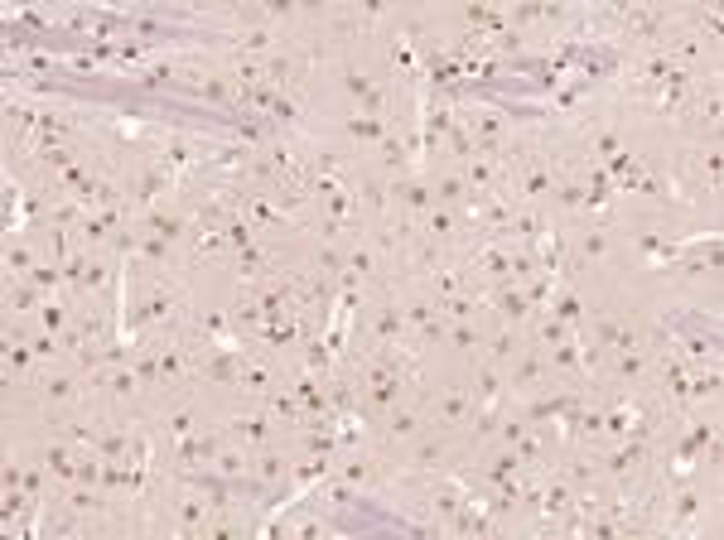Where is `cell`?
Wrapping results in <instances>:
<instances>
[{
	"label": "cell",
	"mask_w": 724,
	"mask_h": 540,
	"mask_svg": "<svg viewBox=\"0 0 724 540\" xmlns=\"http://www.w3.org/2000/svg\"><path fill=\"white\" fill-rule=\"evenodd\" d=\"M87 222V208L68 193V198H54V208H49V227H58V232H78Z\"/></svg>",
	"instance_id": "obj_25"
},
{
	"label": "cell",
	"mask_w": 724,
	"mask_h": 540,
	"mask_svg": "<svg viewBox=\"0 0 724 540\" xmlns=\"http://www.w3.org/2000/svg\"><path fill=\"white\" fill-rule=\"evenodd\" d=\"M34 362H39V357H34V348H29V343H20V338H5V381H10V386H15V377H29V372H34Z\"/></svg>",
	"instance_id": "obj_24"
},
{
	"label": "cell",
	"mask_w": 724,
	"mask_h": 540,
	"mask_svg": "<svg viewBox=\"0 0 724 540\" xmlns=\"http://www.w3.org/2000/svg\"><path fill=\"white\" fill-rule=\"evenodd\" d=\"M44 299L49 295H44L34 280H5V314H10V319H20V314H39Z\"/></svg>",
	"instance_id": "obj_16"
},
{
	"label": "cell",
	"mask_w": 724,
	"mask_h": 540,
	"mask_svg": "<svg viewBox=\"0 0 724 540\" xmlns=\"http://www.w3.org/2000/svg\"><path fill=\"white\" fill-rule=\"evenodd\" d=\"M223 434L232 444H247V449H261L266 439H271V410L261 405V410H247V415H232L223 425Z\"/></svg>",
	"instance_id": "obj_11"
},
{
	"label": "cell",
	"mask_w": 724,
	"mask_h": 540,
	"mask_svg": "<svg viewBox=\"0 0 724 540\" xmlns=\"http://www.w3.org/2000/svg\"><path fill=\"white\" fill-rule=\"evenodd\" d=\"M25 280H34V285H39L44 295H63V266H58V261H49V256H44L39 266L29 270Z\"/></svg>",
	"instance_id": "obj_28"
},
{
	"label": "cell",
	"mask_w": 724,
	"mask_h": 540,
	"mask_svg": "<svg viewBox=\"0 0 724 540\" xmlns=\"http://www.w3.org/2000/svg\"><path fill=\"white\" fill-rule=\"evenodd\" d=\"M469 396H474V410H483V405H493L507 396V377H502V367H493L488 357L474 367V381H469Z\"/></svg>",
	"instance_id": "obj_15"
},
{
	"label": "cell",
	"mask_w": 724,
	"mask_h": 540,
	"mask_svg": "<svg viewBox=\"0 0 724 540\" xmlns=\"http://www.w3.org/2000/svg\"><path fill=\"white\" fill-rule=\"evenodd\" d=\"M223 251H232L223 227H203V222H198L194 232H189V261H208V256H223Z\"/></svg>",
	"instance_id": "obj_20"
},
{
	"label": "cell",
	"mask_w": 724,
	"mask_h": 540,
	"mask_svg": "<svg viewBox=\"0 0 724 540\" xmlns=\"http://www.w3.org/2000/svg\"><path fill=\"white\" fill-rule=\"evenodd\" d=\"M34 266H39V251H34V246L20 242V237L5 242V280H25Z\"/></svg>",
	"instance_id": "obj_22"
},
{
	"label": "cell",
	"mask_w": 724,
	"mask_h": 540,
	"mask_svg": "<svg viewBox=\"0 0 724 540\" xmlns=\"http://www.w3.org/2000/svg\"><path fill=\"white\" fill-rule=\"evenodd\" d=\"M652 367H657V357L642 348H623V352H609V362H604V372H609L613 386H642V381L652 377Z\"/></svg>",
	"instance_id": "obj_6"
},
{
	"label": "cell",
	"mask_w": 724,
	"mask_h": 540,
	"mask_svg": "<svg viewBox=\"0 0 724 540\" xmlns=\"http://www.w3.org/2000/svg\"><path fill=\"white\" fill-rule=\"evenodd\" d=\"M0 483H5V487H25V463L5 459V468H0Z\"/></svg>",
	"instance_id": "obj_31"
},
{
	"label": "cell",
	"mask_w": 724,
	"mask_h": 540,
	"mask_svg": "<svg viewBox=\"0 0 724 540\" xmlns=\"http://www.w3.org/2000/svg\"><path fill=\"white\" fill-rule=\"evenodd\" d=\"M430 193H435V203H445V208H464L469 184H464V174H459V169H445L440 179H430Z\"/></svg>",
	"instance_id": "obj_21"
},
{
	"label": "cell",
	"mask_w": 724,
	"mask_h": 540,
	"mask_svg": "<svg viewBox=\"0 0 724 540\" xmlns=\"http://www.w3.org/2000/svg\"><path fill=\"white\" fill-rule=\"evenodd\" d=\"M401 338H411L406 309H401V295H387L382 309H377V319H372V328H367V343H372V348H387V343H401Z\"/></svg>",
	"instance_id": "obj_7"
},
{
	"label": "cell",
	"mask_w": 724,
	"mask_h": 540,
	"mask_svg": "<svg viewBox=\"0 0 724 540\" xmlns=\"http://www.w3.org/2000/svg\"><path fill=\"white\" fill-rule=\"evenodd\" d=\"M387 184H391V213H396V217H411V222H420V217L435 208L430 179H420V174H406V179H387Z\"/></svg>",
	"instance_id": "obj_3"
},
{
	"label": "cell",
	"mask_w": 724,
	"mask_h": 540,
	"mask_svg": "<svg viewBox=\"0 0 724 540\" xmlns=\"http://www.w3.org/2000/svg\"><path fill=\"white\" fill-rule=\"evenodd\" d=\"M546 309L556 314L560 324H570V328H575V333L585 328V299L575 295L570 285H556V295H551V304H546Z\"/></svg>",
	"instance_id": "obj_19"
},
{
	"label": "cell",
	"mask_w": 724,
	"mask_h": 540,
	"mask_svg": "<svg viewBox=\"0 0 724 540\" xmlns=\"http://www.w3.org/2000/svg\"><path fill=\"white\" fill-rule=\"evenodd\" d=\"M261 405L271 410V420H280V425H295V430H300V425L309 420V410L300 405V396H295L290 386H276V391H271V396H266Z\"/></svg>",
	"instance_id": "obj_18"
},
{
	"label": "cell",
	"mask_w": 724,
	"mask_h": 540,
	"mask_svg": "<svg viewBox=\"0 0 724 540\" xmlns=\"http://www.w3.org/2000/svg\"><path fill=\"white\" fill-rule=\"evenodd\" d=\"M454 439H449V430L440 425V434H416L411 439V454L401 459V468L411 473V478H430V473H449L454 468Z\"/></svg>",
	"instance_id": "obj_2"
},
{
	"label": "cell",
	"mask_w": 724,
	"mask_h": 540,
	"mask_svg": "<svg viewBox=\"0 0 724 540\" xmlns=\"http://www.w3.org/2000/svg\"><path fill=\"white\" fill-rule=\"evenodd\" d=\"M425 420H430V405L401 401L391 415H382V444L396 449V444H411L416 434H425Z\"/></svg>",
	"instance_id": "obj_4"
},
{
	"label": "cell",
	"mask_w": 724,
	"mask_h": 540,
	"mask_svg": "<svg viewBox=\"0 0 724 540\" xmlns=\"http://www.w3.org/2000/svg\"><path fill=\"white\" fill-rule=\"evenodd\" d=\"M502 377H507V396H512V401H527L536 391H546V386L556 381V372H551L546 348H522L517 352V362H512Z\"/></svg>",
	"instance_id": "obj_1"
},
{
	"label": "cell",
	"mask_w": 724,
	"mask_h": 540,
	"mask_svg": "<svg viewBox=\"0 0 724 540\" xmlns=\"http://www.w3.org/2000/svg\"><path fill=\"white\" fill-rule=\"evenodd\" d=\"M334 473L348 487H358L362 497H372V492H377V483H382V459H377L372 449H353L343 463L334 459Z\"/></svg>",
	"instance_id": "obj_5"
},
{
	"label": "cell",
	"mask_w": 724,
	"mask_h": 540,
	"mask_svg": "<svg viewBox=\"0 0 724 540\" xmlns=\"http://www.w3.org/2000/svg\"><path fill=\"white\" fill-rule=\"evenodd\" d=\"M522 348H527V343H522V328H512V324H498L483 338V357H488L493 367H512Z\"/></svg>",
	"instance_id": "obj_14"
},
{
	"label": "cell",
	"mask_w": 724,
	"mask_h": 540,
	"mask_svg": "<svg viewBox=\"0 0 724 540\" xmlns=\"http://www.w3.org/2000/svg\"><path fill=\"white\" fill-rule=\"evenodd\" d=\"M430 415H435V425H445V430H464V425L474 420V396H469V386H449L445 396H435Z\"/></svg>",
	"instance_id": "obj_9"
},
{
	"label": "cell",
	"mask_w": 724,
	"mask_h": 540,
	"mask_svg": "<svg viewBox=\"0 0 724 540\" xmlns=\"http://www.w3.org/2000/svg\"><path fill=\"white\" fill-rule=\"evenodd\" d=\"M483 338H488V333L478 324H449L445 328V343H454V348H464V352H478L483 348Z\"/></svg>",
	"instance_id": "obj_29"
},
{
	"label": "cell",
	"mask_w": 724,
	"mask_h": 540,
	"mask_svg": "<svg viewBox=\"0 0 724 540\" xmlns=\"http://www.w3.org/2000/svg\"><path fill=\"white\" fill-rule=\"evenodd\" d=\"M416 227L425 232V237H435L440 246H454L459 237H464V227H469V222H464V208H445V203H435V208L420 217Z\"/></svg>",
	"instance_id": "obj_10"
},
{
	"label": "cell",
	"mask_w": 724,
	"mask_h": 540,
	"mask_svg": "<svg viewBox=\"0 0 724 540\" xmlns=\"http://www.w3.org/2000/svg\"><path fill=\"white\" fill-rule=\"evenodd\" d=\"M531 328H536V348H556V343H565V338L575 333V328H570V324H560V319H556V314H551V309H541V314H531ZM580 333H585V328H580Z\"/></svg>",
	"instance_id": "obj_23"
},
{
	"label": "cell",
	"mask_w": 724,
	"mask_h": 540,
	"mask_svg": "<svg viewBox=\"0 0 724 540\" xmlns=\"http://www.w3.org/2000/svg\"><path fill=\"white\" fill-rule=\"evenodd\" d=\"M483 304H493V309H498L502 324H512V328L531 324V304H527V295H522V285H512V280H498V285L483 295Z\"/></svg>",
	"instance_id": "obj_8"
},
{
	"label": "cell",
	"mask_w": 724,
	"mask_h": 540,
	"mask_svg": "<svg viewBox=\"0 0 724 540\" xmlns=\"http://www.w3.org/2000/svg\"><path fill=\"white\" fill-rule=\"evenodd\" d=\"M223 237H227V246H232V256H237V251H247V246L261 242V237H256V227H251V217H247V213H237L232 222H223Z\"/></svg>",
	"instance_id": "obj_27"
},
{
	"label": "cell",
	"mask_w": 724,
	"mask_h": 540,
	"mask_svg": "<svg viewBox=\"0 0 724 540\" xmlns=\"http://www.w3.org/2000/svg\"><path fill=\"white\" fill-rule=\"evenodd\" d=\"M44 478H49L44 459H39V463H25V492H29V497H39V502H44Z\"/></svg>",
	"instance_id": "obj_30"
},
{
	"label": "cell",
	"mask_w": 724,
	"mask_h": 540,
	"mask_svg": "<svg viewBox=\"0 0 724 540\" xmlns=\"http://www.w3.org/2000/svg\"><path fill=\"white\" fill-rule=\"evenodd\" d=\"M435 304H440V314H445L449 324H474L478 309H483V299L469 295V290H464V295H449V299H435Z\"/></svg>",
	"instance_id": "obj_26"
},
{
	"label": "cell",
	"mask_w": 724,
	"mask_h": 540,
	"mask_svg": "<svg viewBox=\"0 0 724 540\" xmlns=\"http://www.w3.org/2000/svg\"><path fill=\"white\" fill-rule=\"evenodd\" d=\"M290 468H295V463L285 459L280 449H266V444H261V449L251 454V473H256V483L266 487V492H276V487L290 483Z\"/></svg>",
	"instance_id": "obj_13"
},
{
	"label": "cell",
	"mask_w": 724,
	"mask_h": 540,
	"mask_svg": "<svg viewBox=\"0 0 724 540\" xmlns=\"http://www.w3.org/2000/svg\"><path fill=\"white\" fill-rule=\"evenodd\" d=\"M276 386H280V381H276V367H271L266 357H256V352H251L247 367H242V381H237V396H247V401H266Z\"/></svg>",
	"instance_id": "obj_12"
},
{
	"label": "cell",
	"mask_w": 724,
	"mask_h": 540,
	"mask_svg": "<svg viewBox=\"0 0 724 540\" xmlns=\"http://www.w3.org/2000/svg\"><path fill=\"white\" fill-rule=\"evenodd\" d=\"M396 131L391 121H377V116H362V111H353V116H343V135L353 140V145H382L387 135Z\"/></svg>",
	"instance_id": "obj_17"
}]
</instances>
